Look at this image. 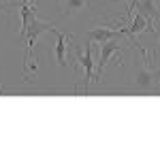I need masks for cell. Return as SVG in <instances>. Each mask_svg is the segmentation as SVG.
Returning a JSON list of instances; mask_svg holds the SVG:
<instances>
[{
  "label": "cell",
  "instance_id": "1",
  "mask_svg": "<svg viewBox=\"0 0 160 160\" xmlns=\"http://www.w3.org/2000/svg\"><path fill=\"white\" fill-rule=\"evenodd\" d=\"M43 32H56V26L49 24V22H43L38 19L37 15L30 19V24L26 28V32L22 34V38H26V56H24V62L26 66H30L32 71H37V64H32V49H34V43L38 41V37Z\"/></svg>",
  "mask_w": 160,
  "mask_h": 160
},
{
  "label": "cell",
  "instance_id": "2",
  "mask_svg": "<svg viewBox=\"0 0 160 160\" xmlns=\"http://www.w3.org/2000/svg\"><path fill=\"white\" fill-rule=\"evenodd\" d=\"M135 86L139 90H154L160 86V73L152 66L149 58L141 64H135Z\"/></svg>",
  "mask_w": 160,
  "mask_h": 160
},
{
  "label": "cell",
  "instance_id": "3",
  "mask_svg": "<svg viewBox=\"0 0 160 160\" xmlns=\"http://www.w3.org/2000/svg\"><path fill=\"white\" fill-rule=\"evenodd\" d=\"M124 47H122V41L120 38H111L107 43H100V56H98V62H96V73L92 77V81L94 83H98V79L102 77V68H105V64L109 62L111 56H118V53H122Z\"/></svg>",
  "mask_w": 160,
  "mask_h": 160
},
{
  "label": "cell",
  "instance_id": "4",
  "mask_svg": "<svg viewBox=\"0 0 160 160\" xmlns=\"http://www.w3.org/2000/svg\"><path fill=\"white\" fill-rule=\"evenodd\" d=\"M92 45L88 41L86 45V51H79L75 49V56H77V62H81L83 66V92L88 94V88H90V81H92V75H94V58H92Z\"/></svg>",
  "mask_w": 160,
  "mask_h": 160
},
{
  "label": "cell",
  "instance_id": "5",
  "mask_svg": "<svg viewBox=\"0 0 160 160\" xmlns=\"http://www.w3.org/2000/svg\"><path fill=\"white\" fill-rule=\"evenodd\" d=\"M124 37V28H109V26H98V28H92L88 32V41L90 43H107L111 38H122Z\"/></svg>",
  "mask_w": 160,
  "mask_h": 160
},
{
  "label": "cell",
  "instance_id": "6",
  "mask_svg": "<svg viewBox=\"0 0 160 160\" xmlns=\"http://www.w3.org/2000/svg\"><path fill=\"white\" fill-rule=\"evenodd\" d=\"M58 11L62 17H75L90 11V0H58Z\"/></svg>",
  "mask_w": 160,
  "mask_h": 160
},
{
  "label": "cell",
  "instance_id": "7",
  "mask_svg": "<svg viewBox=\"0 0 160 160\" xmlns=\"http://www.w3.org/2000/svg\"><path fill=\"white\" fill-rule=\"evenodd\" d=\"M135 9L148 22H152V24H158L160 22V13H158V7H156V0H137Z\"/></svg>",
  "mask_w": 160,
  "mask_h": 160
},
{
  "label": "cell",
  "instance_id": "8",
  "mask_svg": "<svg viewBox=\"0 0 160 160\" xmlns=\"http://www.w3.org/2000/svg\"><path fill=\"white\" fill-rule=\"evenodd\" d=\"M56 34H58V43H56V58L60 62V66H66V41H68V34H62L56 30Z\"/></svg>",
  "mask_w": 160,
  "mask_h": 160
},
{
  "label": "cell",
  "instance_id": "9",
  "mask_svg": "<svg viewBox=\"0 0 160 160\" xmlns=\"http://www.w3.org/2000/svg\"><path fill=\"white\" fill-rule=\"evenodd\" d=\"M13 9H15V4H13V2H0V11H4V13H11Z\"/></svg>",
  "mask_w": 160,
  "mask_h": 160
},
{
  "label": "cell",
  "instance_id": "10",
  "mask_svg": "<svg viewBox=\"0 0 160 160\" xmlns=\"http://www.w3.org/2000/svg\"><path fill=\"white\" fill-rule=\"evenodd\" d=\"M158 49H160V26H158Z\"/></svg>",
  "mask_w": 160,
  "mask_h": 160
}]
</instances>
